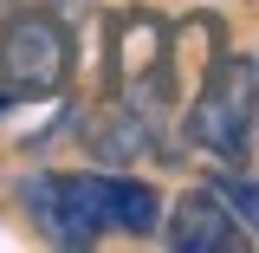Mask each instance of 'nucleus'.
I'll use <instances>...</instances> for the list:
<instances>
[{
  "label": "nucleus",
  "instance_id": "obj_1",
  "mask_svg": "<svg viewBox=\"0 0 259 253\" xmlns=\"http://www.w3.org/2000/svg\"><path fill=\"white\" fill-rule=\"evenodd\" d=\"M253 117H259V59L246 52H221L207 91L194 97L188 111V136L214 156H246V136H253Z\"/></svg>",
  "mask_w": 259,
  "mask_h": 253
},
{
  "label": "nucleus",
  "instance_id": "obj_2",
  "mask_svg": "<svg viewBox=\"0 0 259 253\" xmlns=\"http://www.w3.org/2000/svg\"><path fill=\"white\" fill-rule=\"evenodd\" d=\"M20 208H26V221L39 227L46 240H59V247H91V240H104L97 169H84V175L39 169V175H26V189H20Z\"/></svg>",
  "mask_w": 259,
  "mask_h": 253
},
{
  "label": "nucleus",
  "instance_id": "obj_3",
  "mask_svg": "<svg viewBox=\"0 0 259 253\" xmlns=\"http://www.w3.org/2000/svg\"><path fill=\"white\" fill-rule=\"evenodd\" d=\"M65 71H71V32L52 20V13H7L0 20V78L13 85V91L26 97H46L65 85Z\"/></svg>",
  "mask_w": 259,
  "mask_h": 253
},
{
  "label": "nucleus",
  "instance_id": "obj_4",
  "mask_svg": "<svg viewBox=\"0 0 259 253\" xmlns=\"http://www.w3.org/2000/svg\"><path fill=\"white\" fill-rule=\"evenodd\" d=\"M156 234L175 253H240V247H246V227L221 208V195L207 189V182L188 189L175 208H162V227H156Z\"/></svg>",
  "mask_w": 259,
  "mask_h": 253
},
{
  "label": "nucleus",
  "instance_id": "obj_5",
  "mask_svg": "<svg viewBox=\"0 0 259 253\" xmlns=\"http://www.w3.org/2000/svg\"><path fill=\"white\" fill-rule=\"evenodd\" d=\"M97 195H104V234H130V240H149L162 227V208H168L149 182L104 175V169H97Z\"/></svg>",
  "mask_w": 259,
  "mask_h": 253
},
{
  "label": "nucleus",
  "instance_id": "obj_6",
  "mask_svg": "<svg viewBox=\"0 0 259 253\" xmlns=\"http://www.w3.org/2000/svg\"><path fill=\"white\" fill-rule=\"evenodd\" d=\"M207 189L221 195V208L259 240V182H253V175H227V169H214V175H207Z\"/></svg>",
  "mask_w": 259,
  "mask_h": 253
},
{
  "label": "nucleus",
  "instance_id": "obj_7",
  "mask_svg": "<svg viewBox=\"0 0 259 253\" xmlns=\"http://www.w3.org/2000/svg\"><path fill=\"white\" fill-rule=\"evenodd\" d=\"M0 7H7V0H0Z\"/></svg>",
  "mask_w": 259,
  "mask_h": 253
}]
</instances>
